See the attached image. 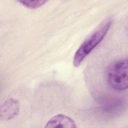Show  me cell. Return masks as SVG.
<instances>
[{
	"instance_id": "cell-2",
	"label": "cell",
	"mask_w": 128,
	"mask_h": 128,
	"mask_svg": "<svg viewBox=\"0 0 128 128\" xmlns=\"http://www.w3.org/2000/svg\"><path fill=\"white\" fill-rule=\"evenodd\" d=\"M128 60L123 58L113 62L106 71V81L113 89L121 91L128 87Z\"/></svg>"
},
{
	"instance_id": "cell-5",
	"label": "cell",
	"mask_w": 128,
	"mask_h": 128,
	"mask_svg": "<svg viewBox=\"0 0 128 128\" xmlns=\"http://www.w3.org/2000/svg\"><path fill=\"white\" fill-rule=\"evenodd\" d=\"M18 2L25 7L30 9L38 8L47 2L46 0H22Z\"/></svg>"
},
{
	"instance_id": "cell-3",
	"label": "cell",
	"mask_w": 128,
	"mask_h": 128,
	"mask_svg": "<svg viewBox=\"0 0 128 128\" xmlns=\"http://www.w3.org/2000/svg\"><path fill=\"white\" fill-rule=\"evenodd\" d=\"M20 104L14 98H9L1 105L0 108V120H8L14 118L18 114Z\"/></svg>"
},
{
	"instance_id": "cell-4",
	"label": "cell",
	"mask_w": 128,
	"mask_h": 128,
	"mask_svg": "<svg viewBox=\"0 0 128 128\" xmlns=\"http://www.w3.org/2000/svg\"><path fill=\"white\" fill-rule=\"evenodd\" d=\"M44 127L46 128H76L77 126L71 118L63 114H58L51 118Z\"/></svg>"
},
{
	"instance_id": "cell-1",
	"label": "cell",
	"mask_w": 128,
	"mask_h": 128,
	"mask_svg": "<svg viewBox=\"0 0 128 128\" xmlns=\"http://www.w3.org/2000/svg\"><path fill=\"white\" fill-rule=\"evenodd\" d=\"M112 22V17L106 18L83 41L74 56L73 64L75 67H78L92 50L101 42L110 29Z\"/></svg>"
}]
</instances>
